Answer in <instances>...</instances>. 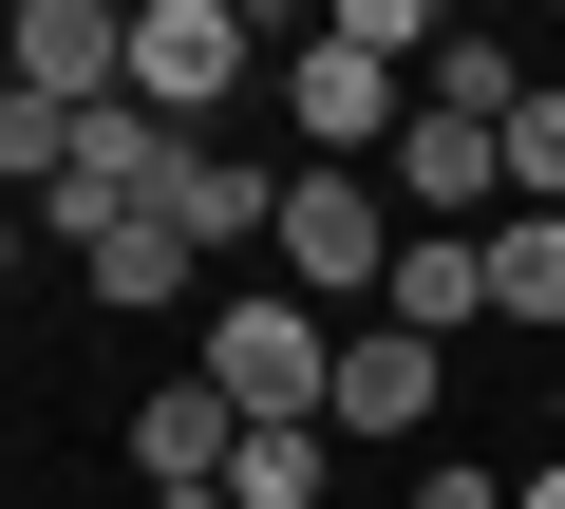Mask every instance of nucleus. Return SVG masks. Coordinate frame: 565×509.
I'll list each match as a JSON object with an SVG mask.
<instances>
[{
  "label": "nucleus",
  "instance_id": "0eeeda50",
  "mask_svg": "<svg viewBox=\"0 0 565 509\" xmlns=\"http://www.w3.org/2000/svg\"><path fill=\"white\" fill-rule=\"evenodd\" d=\"M377 321H415V340L452 359V340L490 321V226H415V245H396V284H377Z\"/></svg>",
  "mask_w": 565,
  "mask_h": 509
},
{
  "label": "nucleus",
  "instance_id": "f03ea898",
  "mask_svg": "<svg viewBox=\"0 0 565 509\" xmlns=\"http://www.w3.org/2000/svg\"><path fill=\"white\" fill-rule=\"evenodd\" d=\"M396 189L377 170H282V245H264V284H302L321 321H377V284H396Z\"/></svg>",
  "mask_w": 565,
  "mask_h": 509
},
{
  "label": "nucleus",
  "instance_id": "1a4fd4ad",
  "mask_svg": "<svg viewBox=\"0 0 565 509\" xmlns=\"http://www.w3.org/2000/svg\"><path fill=\"white\" fill-rule=\"evenodd\" d=\"M189 284H207V265H189V245H170V226H151V208H132V226H95V245H76V303H95V321H170V303H189Z\"/></svg>",
  "mask_w": 565,
  "mask_h": 509
},
{
  "label": "nucleus",
  "instance_id": "9b49d317",
  "mask_svg": "<svg viewBox=\"0 0 565 509\" xmlns=\"http://www.w3.org/2000/svg\"><path fill=\"white\" fill-rule=\"evenodd\" d=\"M340 490V434H245L226 453V509H321Z\"/></svg>",
  "mask_w": 565,
  "mask_h": 509
},
{
  "label": "nucleus",
  "instance_id": "a211bd4d",
  "mask_svg": "<svg viewBox=\"0 0 565 509\" xmlns=\"http://www.w3.org/2000/svg\"><path fill=\"white\" fill-rule=\"evenodd\" d=\"M546 39H565V20H546Z\"/></svg>",
  "mask_w": 565,
  "mask_h": 509
},
{
  "label": "nucleus",
  "instance_id": "ddd939ff",
  "mask_svg": "<svg viewBox=\"0 0 565 509\" xmlns=\"http://www.w3.org/2000/svg\"><path fill=\"white\" fill-rule=\"evenodd\" d=\"M396 509H527V490H509V471H490V453H434V471H415V490H396Z\"/></svg>",
  "mask_w": 565,
  "mask_h": 509
},
{
  "label": "nucleus",
  "instance_id": "dca6fc26",
  "mask_svg": "<svg viewBox=\"0 0 565 509\" xmlns=\"http://www.w3.org/2000/svg\"><path fill=\"white\" fill-rule=\"evenodd\" d=\"M0 284H20V208H0Z\"/></svg>",
  "mask_w": 565,
  "mask_h": 509
},
{
  "label": "nucleus",
  "instance_id": "4468645a",
  "mask_svg": "<svg viewBox=\"0 0 565 509\" xmlns=\"http://www.w3.org/2000/svg\"><path fill=\"white\" fill-rule=\"evenodd\" d=\"M132 509H226V490H132Z\"/></svg>",
  "mask_w": 565,
  "mask_h": 509
},
{
  "label": "nucleus",
  "instance_id": "20e7f679",
  "mask_svg": "<svg viewBox=\"0 0 565 509\" xmlns=\"http://www.w3.org/2000/svg\"><path fill=\"white\" fill-rule=\"evenodd\" d=\"M452 415V359L415 340V321H340V396H321V434L340 453H415Z\"/></svg>",
  "mask_w": 565,
  "mask_h": 509
},
{
  "label": "nucleus",
  "instance_id": "f257e3e1",
  "mask_svg": "<svg viewBox=\"0 0 565 509\" xmlns=\"http://www.w3.org/2000/svg\"><path fill=\"white\" fill-rule=\"evenodd\" d=\"M189 378H207L245 434H321V396H340V321H321L302 284H226L207 340H189Z\"/></svg>",
  "mask_w": 565,
  "mask_h": 509
},
{
  "label": "nucleus",
  "instance_id": "f3484780",
  "mask_svg": "<svg viewBox=\"0 0 565 509\" xmlns=\"http://www.w3.org/2000/svg\"><path fill=\"white\" fill-rule=\"evenodd\" d=\"M0 57H20V0H0Z\"/></svg>",
  "mask_w": 565,
  "mask_h": 509
},
{
  "label": "nucleus",
  "instance_id": "7ed1b4c3",
  "mask_svg": "<svg viewBox=\"0 0 565 509\" xmlns=\"http://www.w3.org/2000/svg\"><path fill=\"white\" fill-rule=\"evenodd\" d=\"M245 57H264V20H245V0H132V114H170V132H226Z\"/></svg>",
  "mask_w": 565,
  "mask_h": 509
},
{
  "label": "nucleus",
  "instance_id": "423d86ee",
  "mask_svg": "<svg viewBox=\"0 0 565 509\" xmlns=\"http://www.w3.org/2000/svg\"><path fill=\"white\" fill-rule=\"evenodd\" d=\"M0 76H20L39 114H114L132 95V0H20V57Z\"/></svg>",
  "mask_w": 565,
  "mask_h": 509
},
{
  "label": "nucleus",
  "instance_id": "39448f33",
  "mask_svg": "<svg viewBox=\"0 0 565 509\" xmlns=\"http://www.w3.org/2000/svg\"><path fill=\"white\" fill-rule=\"evenodd\" d=\"M151 226L189 245V265H226V245H282V170H264L245 132H189V151H170V189H151Z\"/></svg>",
  "mask_w": 565,
  "mask_h": 509
},
{
  "label": "nucleus",
  "instance_id": "9d476101",
  "mask_svg": "<svg viewBox=\"0 0 565 509\" xmlns=\"http://www.w3.org/2000/svg\"><path fill=\"white\" fill-rule=\"evenodd\" d=\"M490 321L509 340H565V208H509L490 226Z\"/></svg>",
  "mask_w": 565,
  "mask_h": 509
},
{
  "label": "nucleus",
  "instance_id": "6e6552de",
  "mask_svg": "<svg viewBox=\"0 0 565 509\" xmlns=\"http://www.w3.org/2000/svg\"><path fill=\"white\" fill-rule=\"evenodd\" d=\"M226 453H245V415L207 378H151L132 396V490H226Z\"/></svg>",
  "mask_w": 565,
  "mask_h": 509
},
{
  "label": "nucleus",
  "instance_id": "f8f14e48",
  "mask_svg": "<svg viewBox=\"0 0 565 509\" xmlns=\"http://www.w3.org/2000/svg\"><path fill=\"white\" fill-rule=\"evenodd\" d=\"M490 151H509V208H565V76H527V114Z\"/></svg>",
  "mask_w": 565,
  "mask_h": 509
},
{
  "label": "nucleus",
  "instance_id": "2eb2a0df",
  "mask_svg": "<svg viewBox=\"0 0 565 509\" xmlns=\"http://www.w3.org/2000/svg\"><path fill=\"white\" fill-rule=\"evenodd\" d=\"M527 509H565V453H546V471H527Z\"/></svg>",
  "mask_w": 565,
  "mask_h": 509
}]
</instances>
